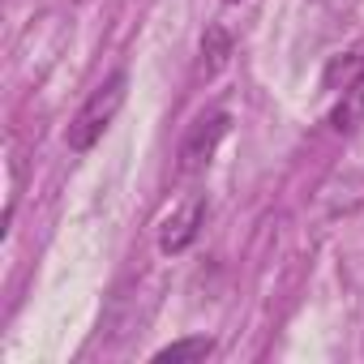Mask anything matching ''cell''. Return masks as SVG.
Returning <instances> with one entry per match:
<instances>
[{"label":"cell","mask_w":364,"mask_h":364,"mask_svg":"<svg viewBox=\"0 0 364 364\" xmlns=\"http://www.w3.org/2000/svg\"><path fill=\"white\" fill-rule=\"evenodd\" d=\"M228 5H240V0H228Z\"/></svg>","instance_id":"ba28073f"},{"label":"cell","mask_w":364,"mask_h":364,"mask_svg":"<svg viewBox=\"0 0 364 364\" xmlns=\"http://www.w3.org/2000/svg\"><path fill=\"white\" fill-rule=\"evenodd\" d=\"M124 95H129V77H124V73H112L107 82H99V86L90 90V99L77 107V116L69 120V129H65V146H69L73 154L95 150V141H99V137L112 129V120L120 116Z\"/></svg>","instance_id":"6da1fadb"},{"label":"cell","mask_w":364,"mask_h":364,"mask_svg":"<svg viewBox=\"0 0 364 364\" xmlns=\"http://www.w3.org/2000/svg\"><path fill=\"white\" fill-rule=\"evenodd\" d=\"M202 219H206V198H202V193L185 198V202H180V206L163 219V228H159V249H163V253H185V249L198 240Z\"/></svg>","instance_id":"3957f363"},{"label":"cell","mask_w":364,"mask_h":364,"mask_svg":"<svg viewBox=\"0 0 364 364\" xmlns=\"http://www.w3.org/2000/svg\"><path fill=\"white\" fill-rule=\"evenodd\" d=\"M364 82V43H355V48H347V52H338L330 65H326V90H351V86H360Z\"/></svg>","instance_id":"277c9868"},{"label":"cell","mask_w":364,"mask_h":364,"mask_svg":"<svg viewBox=\"0 0 364 364\" xmlns=\"http://www.w3.org/2000/svg\"><path fill=\"white\" fill-rule=\"evenodd\" d=\"M215 355V338L210 334H189V338H176L167 347L154 351V360H171V364H185V360H206Z\"/></svg>","instance_id":"8992f818"},{"label":"cell","mask_w":364,"mask_h":364,"mask_svg":"<svg viewBox=\"0 0 364 364\" xmlns=\"http://www.w3.org/2000/svg\"><path fill=\"white\" fill-rule=\"evenodd\" d=\"M228 60H232V35L223 31V26H210L206 35H202V60H198V77H219L223 69H228Z\"/></svg>","instance_id":"5b68a950"},{"label":"cell","mask_w":364,"mask_h":364,"mask_svg":"<svg viewBox=\"0 0 364 364\" xmlns=\"http://www.w3.org/2000/svg\"><path fill=\"white\" fill-rule=\"evenodd\" d=\"M228 124H232L228 112H206V116L193 120V129L185 133V141H180V176H198V171L210 167L219 141L228 137Z\"/></svg>","instance_id":"7a4b0ae2"},{"label":"cell","mask_w":364,"mask_h":364,"mask_svg":"<svg viewBox=\"0 0 364 364\" xmlns=\"http://www.w3.org/2000/svg\"><path fill=\"white\" fill-rule=\"evenodd\" d=\"M360 116H364V82H360V86H351V90H343V103L334 107V116H330V120H334V129H338V133H351Z\"/></svg>","instance_id":"52a82bcc"}]
</instances>
